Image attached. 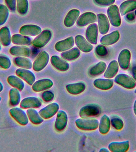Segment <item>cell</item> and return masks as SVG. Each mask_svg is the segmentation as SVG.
Masks as SVG:
<instances>
[{"label": "cell", "instance_id": "obj_23", "mask_svg": "<svg viewBox=\"0 0 136 152\" xmlns=\"http://www.w3.org/2000/svg\"><path fill=\"white\" fill-rule=\"evenodd\" d=\"M9 52L12 56H15L29 57L31 54V50L28 47L19 45H16L11 48Z\"/></svg>", "mask_w": 136, "mask_h": 152}, {"label": "cell", "instance_id": "obj_32", "mask_svg": "<svg viewBox=\"0 0 136 152\" xmlns=\"http://www.w3.org/2000/svg\"><path fill=\"white\" fill-rule=\"evenodd\" d=\"M107 65L104 61L99 62L89 69L88 73L92 77H95L103 73L106 71Z\"/></svg>", "mask_w": 136, "mask_h": 152}, {"label": "cell", "instance_id": "obj_7", "mask_svg": "<svg viewBox=\"0 0 136 152\" xmlns=\"http://www.w3.org/2000/svg\"><path fill=\"white\" fill-rule=\"evenodd\" d=\"M10 116L19 124L26 126L28 124L29 118L27 114L21 108L14 107L9 110Z\"/></svg>", "mask_w": 136, "mask_h": 152}, {"label": "cell", "instance_id": "obj_48", "mask_svg": "<svg viewBox=\"0 0 136 152\" xmlns=\"http://www.w3.org/2000/svg\"><path fill=\"white\" fill-rule=\"evenodd\" d=\"M100 152H109L110 151L109 150L107 149L106 148H102L100 149Z\"/></svg>", "mask_w": 136, "mask_h": 152}, {"label": "cell", "instance_id": "obj_12", "mask_svg": "<svg viewBox=\"0 0 136 152\" xmlns=\"http://www.w3.org/2000/svg\"><path fill=\"white\" fill-rule=\"evenodd\" d=\"M41 105V100L35 97H26L23 99L20 103V107L23 109H36L40 107Z\"/></svg>", "mask_w": 136, "mask_h": 152}, {"label": "cell", "instance_id": "obj_2", "mask_svg": "<svg viewBox=\"0 0 136 152\" xmlns=\"http://www.w3.org/2000/svg\"><path fill=\"white\" fill-rule=\"evenodd\" d=\"M101 108L96 104H86L80 110L79 116L82 118H89L96 117L101 114Z\"/></svg>", "mask_w": 136, "mask_h": 152}, {"label": "cell", "instance_id": "obj_52", "mask_svg": "<svg viewBox=\"0 0 136 152\" xmlns=\"http://www.w3.org/2000/svg\"><path fill=\"white\" fill-rule=\"evenodd\" d=\"M1 100H2V98H1V97L0 96V102H1Z\"/></svg>", "mask_w": 136, "mask_h": 152}, {"label": "cell", "instance_id": "obj_46", "mask_svg": "<svg viewBox=\"0 0 136 152\" xmlns=\"http://www.w3.org/2000/svg\"><path fill=\"white\" fill-rule=\"evenodd\" d=\"M135 13H129L126 14V18L128 21H134L135 19Z\"/></svg>", "mask_w": 136, "mask_h": 152}, {"label": "cell", "instance_id": "obj_11", "mask_svg": "<svg viewBox=\"0 0 136 152\" xmlns=\"http://www.w3.org/2000/svg\"><path fill=\"white\" fill-rule=\"evenodd\" d=\"M68 121L67 113L63 110H58L55 123V129L58 132L63 131L66 128Z\"/></svg>", "mask_w": 136, "mask_h": 152}, {"label": "cell", "instance_id": "obj_14", "mask_svg": "<svg viewBox=\"0 0 136 152\" xmlns=\"http://www.w3.org/2000/svg\"><path fill=\"white\" fill-rule=\"evenodd\" d=\"M16 74L25 81L29 85L32 86L35 82V77L32 71L27 69L19 68L16 71Z\"/></svg>", "mask_w": 136, "mask_h": 152}, {"label": "cell", "instance_id": "obj_28", "mask_svg": "<svg viewBox=\"0 0 136 152\" xmlns=\"http://www.w3.org/2000/svg\"><path fill=\"white\" fill-rule=\"evenodd\" d=\"M12 42L16 45L27 46L31 45L32 39L27 36L16 34L12 37Z\"/></svg>", "mask_w": 136, "mask_h": 152}, {"label": "cell", "instance_id": "obj_36", "mask_svg": "<svg viewBox=\"0 0 136 152\" xmlns=\"http://www.w3.org/2000/svg\"><path fill=\"white\" fill-rule=\"evenodd\" d=\"M14 62L15 65L21 68L30 69L33 66L30 59L25 57H17L14 58Z\"/></svg>", "mask_w": 136, "mask_h": 152}, {"label": "cell", "instance_id": "obj_3", "mask_svg": "<svg viewBox=\"0 0 136 152\" xmlns=\"http://www.w3.org/2000/svg\"><path fill=\"white\" fill-rule=\"evenodd\" d=\"M52 37V33L50 30H44L33 39L32 42V45L36 48H42L48 43Z\"/></svg>", "mask_w": 136, "mask_h": 152}, {"label": "cell", "instance_id": "obj_33", "mask_svg": "<svg viewBox=\"0 0 136 152\" xmlns=\"http://www.w3.org/2000/svg\"><path fill=\"white\" fill-rule=\"evenodd\" d=\"M110 118L107 115H103L99 124V130L101 134L105 135L109 132L111 128Z\"/></svg>", "mask_w": 136, "mask_h": 152}, {"label": "cell", "instance_id": "obj_4", "mask_svg": "<svg viewBox=\"0 0 136 152\" xmlns=\"http://www.w3.org/2000/svg\"><path fill=\"white\" fill-rule=\"evenodd\" d=\"M114 81L117 84L127 89H132L136 86V81L129 75L119 74L116 76Z\"/></svg>", "mask_w": 136, "mask_h": 152}, {"label": "cell", "instance_id": "obj_54", "mask_svg": "<svg viewBox=\"0 0 136 152\" xmlns=\"http://www.w3.org/2000/svg\"><path fill=\"white\" fill-rule=\"evenodd\" d=\"M135 15L136 16V9L135 11Z\"/></svg>", "mask_w": 136, "mask_h": 152}, {"label": "cell", "instance_id": "obj_49", "mask_svg": "<svg viewBox=\"0 0 136 152\" xmlns=\"http://www.w3.org/2000/svg\"><path fill=\"white\" fill-rule=\"evenodd\" d=\"M133 111L136 116V99L135 100L133 104Z\"/></svg>", "mask_w": 136, "mask_h": 152}, {"label": "cell", "instance_id": "obj_27", "mask_svg": "<svg viewBox=\"0 0 136 152\" xmlns=\"http://www.w3.org/2000/svg\"><path fill=\"white\" fill-rule=\"evenodd\" d=\"M136 9V0H126L120 4L119 10L121 15L124 16Z\"/></svg>", "mask_w": 136, "mask_h": 152}, {"label": "cell", "instance_id": "obj_38", "mask_svg": "<svg viewBox=\"0 0 136 152\" xmlns=\"http://www.w3.org/2000/svg\"><path fill=\"white\" fill-rule=\"evenodd\" d=\"M16 3L18 12L22 15L27 14L29 6L28 0H16Z\"/></svg>", "mask_w": 136, "mask_h": 152}, {"label": "cell", "instance_id": "obj_20", "mask_svg": "<svg viewBox=\"0 0 136 152\" xmlns=\"http://www.w3.org/2000/svg\"><path fill=\"white\" fill-rule=\"evenodd\" d=\"M130 148L129 141H114L110 142L108 145V149L112 152H126Z\"/></svg>", "mask_w": 136, "mask_h": 152}, {"label": "cell", "instance_id": "obj_16", "mask_svg": "<svg viewBox=\"0 0 136 152\" xmlns=\"http://www.w3.org/2000/svg\"><path fill=\"white\" fill-rule=\"evenodd\" d=\"M53 85V82L51 79L44 78L34 82L32 85V89L35 92H41L50 88Z\"/></svg>", "mask_w": 136, "mask_h": 152}, {"label": "cell", "instance_id": "obj_31", "mask_svg": "<svg viewBox=\"0 0 136 152\" xmlns=\"http://www.w3.org/2000/svg\"><path fill=\"white\" fill-rule=\"evenodd\" d=\"M0 42L4 46H8L12 42V37L9 28L6 26L0 29Z\"/></svg>", "mask_w": 136, "mask_h": 152}, {"label": "cell", "instance_id": "obj_43", "mask_svg": "<svg viewBox=\"0 0 136 152\" xmlns=\"http://www.w3.org/2000/svg\"><path fill=\"white\" fill-rule=\"evenodd\" d=\"M41 98L44 102H51L54 98V94L51 91H45L41 94Z\"/></svg>", "mask_w": 136, "mask_h": 152}, {"label": "cell", "instance_id": "obj_25", "mask_svg": "<svg viewBox=\"0 0 136 152\" xmlns=\"http://www.w3.org/2000/svg\"><path fill=\"white\" fill-rule=\"evenodd\" d=\"M67 91L70 94L77 95L83 93L86 88V85L83 82L68 84L66 87Z\"/></svg>", "mask_w": 136, "mask_h": 152}, {"label": "cell", "instance_id": "obj_50", "mask_svg": "<svg viewBox=\"0 0 136 152\" xmlns=\"http://www.w3.org/2000/svg\"><path fill=\"white\" fill-rule=\"evenodd\" d=\"M4 86L3 84L0 81V92H2V90H3Z\"/></svg>", "mask_w": 136, "mask_h": 152}, {"label": "cell", "instance_id": "obj_40", "mask_svg": "<svg viewBox=\"0 0 136 152\" xmlns=\"http://www.w3.org/2000/svg\"><path fill=\"white\" fill-rule=\"evenodd\" d=\"M111 124L113 128L117 130L120 131L124 127V122L120 117L117 116H113L110 118Z\"/></svg>", "mask_w": 136, "mask_h": 152}, {"label": "cell", "instance_id": "obj_1", "mask_svg": "<svg viewBox=\"0 0 136 152\" xmlns=\"http://www.w3.org/2000/svg\"><path fill=\"white\" fill-rule=\"evenodd\" d=\"M75 124L77 128L81 130L90 131L97 129L99 122L96 119L80 118L76 120Z\"/></svg>", "mask_w": 136, "mask_h": 152}, {"label": "cell", "instance_id": "obj_53", "mask_svg": "<svg viewBox=\"0 0 136 152\" xmlns=\"http://www.w3.org/2000/svg\"><path fill=\"white\" fill-rule=\"evenodd\" d=\"M135 94H136V88L135 89Z\"/></svg>", "mask_w": 136, "mask_h": 152}, {"label": "cell", "instance_id": "obj_30", "mask_svg": "<svg viewBox=\"0 0 136 152\" xmlns=\"http://www.w3.org/2000/svg\"><path fill=\"white\" fill-rule=\"evenodd\" d=\"M119 65L117 61L113 60L110 62L104 74L105 78H113L116 75L119 71Z\"/></svg>", "mask_w": 136, "mask_h": 152}, {"label": "cell", "instance_id": "obj_47", "mask_svg": "<svg viewBox=\"0 0 136 152\" xmlns=\"http://www.w3.org/2000/svg\"><path fill=\"white\" fill-rule=\"evenodd\" d=\"M131 74L133 79L136 81V65H134L131 69Z\"/></svg>", "mask_w": 136, "mask_h": 152}, {"label": "cell", "instance_id": "obj_5", "mask_svg": "<svg viewBox=\"0 0 136 152\" xmlns=\"http://www.w3.org/2000/svg\"><path fill=\"white\" fill-rule=\"evenodd\" d=\"M119 8L115 4H112L108 7L107 10V16L112 26L118 27L121 23V17Z\"/></svg>", "mask_w": 136, "mask_h": 152}, {"label": "cell", "instance_id": "obj_45", "mask_svg": "<svg viewBox=\"0 0 136 152\" xmlns=\"http://www.w3.org/2000/svg\"><path fill=\"white\" fill-rule=\"evenodd\" d=\"M5 2L10 10L15 12L16 10V0H4Z\"/></svg>", "mask_w": 136, "mask_h": 152}, {"label": "cell", "instance_id": "obj_34", "mask_svg": "<svg viewBox=\"0 0 136 152\" xmlns=\"http://www.w3.org/2000/svg\"><path fill=\"white\" fill-rule=\"evenodd\" d=\"M26 113L29 120L33 124H40L44 122V119L40 116L37 110L33 108L28 109L27 110Z\"/></svg>", "mask_w": 136, "mask_h": 152}, {"label": "cell", "instance_id": "obj_39", "mask_svg": "<svg viewBox=\"0 0 136 152\" xmlns=\"http://www.w3.org/2000/svg\"><path fill=\"white\" fill-rule=\"evenodd\" d=\"M9 15V10L4 4H0V26L4 24Z\"/></svg>", "mask_w": 136, "mask_h": 152}, {"label": "cell", "instance_id": "obj_44", "mask_svg": "<svg viewBox=\"0 0 136 152\" xmlns=\"http://www.w3.org/2000/svg\"><path fill=\"white\" fill-rule=\"evenodd\" d=\"M94 2L98 5L107 7L113 4L115 2V0H94Z\"/></svg>", "mask_w": 136, "mask_h": 152}, {"label": "cell", "instance_id": "obj_41", "mask_svg": "<svg viewBox=\"0 0 136 152\" xmlns=\"http://www.w3.org/2000/svg\"><path fill=\"white\" fill-rule=\"evenodd\" d=\"M12 65L11 61L8 57L0 56V67L4 69H8Z\"/></svg>", "mask_w": 136, "mask_h": 152}, {"label": "cell", "instance_id": "obj_29", "mask_svg": "<svg viewBox=\"0 0 136 152\" xmlns=\"http://www.w3.org/2000/svg\"><path fill=\"white\" fill-rule=\"evenodd\" d=\"M81 50L78 48H73L61 53V57L63 59L67 61H72L76 60L81 55Z\"/></svg>", "mask_w": 136, "mask_h": 152}, {"label": "cell", "instance_id": "obj_42", "mask_svg": "<svg viewBox=\"0 0 136 152\" xmlns=\"http://www.w3.org/2000/svg\"><path fill=\"white\" fill-rule=\"evenodd\" d=\"M95 54L99 57H105L108 54L107 48L102 45H98L95 47Z\"/></svg>", "mask_w": 136, "mask_h": 152}, {"label": "cell", "instance_id": "obj_21", "mask_svg": "<svg viewBox=\"0 0 136 152\" xmlns=\"http://www.w3.org/2000/svg\"><path fill=\"white\" fill-rule=\"evenodd\" d=\"M98 27L100 34L104 35L107 34L110 28V23L108 18L103 14H98L97 15Z\"/></svg>", "mask_w": 136, "mask_h": 152}, {"label": "cell", "instance_id": "obj_13", "mask_svg": "<svg viewBox=\"0 0 136 152\" xmlns=\"http://www.w3.org/2000/svg\"><path fill=\"white\" fill-rule=\"evenodd\" d=\"M50 61L53 67L61 72L67 71L70 68V65L68 62L57 56H52Z\"/></svg>", "mask_w": 136, "mask_h": 152}, {"label": "cell", "instance_id": "obj_15", "mask_svg": "<svg viewBox=\"0 0 136 152\" xmlns=\"http://www.w3.org/2000/svg\"><path fill=\"white\" fill-rule=\"evenodd\" d=\"M75 42L78 48L84 53H88L92 51L93 46L81 35H76L75 38Z\"/></svg>", "mask_w": 136, "mask_h": 152}, {"label": "cell", "instance_id": "obj_37", "mask_svg": "<svg viewBox=\"0 0 136 152\" xmlns=\"http://www.w3.org/2000/svg\"><path fill=\"white\" fill-rule=\"evenodd\" d=\"M9 103L12 106L15 107L20 104L21 94L20 91L15 88H12L9 91Z\"/></svg>", "mask_w": 136, "mask_h": 152}, {"label": "cell", "instance_id": "obj_26", "mask_svg": "<svg viewBox=\"0 0 136 152\" xmlns=\"http://www.w3.org/2000/svg\"><path fill=\"white\" fill-rule=\"evenodd\" d=\"M93 84L95 88L102 90H108L113 86L114 82L109 78H97L94 80Z\"/></svg>", "mask_w": 136, "mask_h": 152}, {"label": "cell", "instance_id": "obj_19", "mask_svg": "<svg viewBox=\"0 0 136 152\" xmlns=\"http://www.w3.org/2000/svg\"><path fill=\"white\" fill-rule=\"evenodd\" d=\"M74 45V38L71 36L56 43L55 45V48L58 52H63L70 49L73 47Z\"/></svg>", "mask_w": 136, "mask_h": 152}, {"label": "cell", "instance_id": "obj_6", "mask_svg": "<svg viewBox=\"0 0 136 152\" xmlns=\"http://www.w3.org/2000/svg\"><path fill=\"white\" fill-rule=\"evenodd\" d=\"M50 55L45 51H43L38 54L33 64V70L36 72H39L44 69L48 64Z\"/></svg>", "mask_w": 136, "mask_h": 152}, {"label": "cell", "instance_id": "obj_17", "mask_svg": "<svg viewBox=\"0 0 136 152\" xmlns=\"http://www.w3.org/2000/svg\"><path fill=\"white\" fill-rule=\"evenodd\" d=\"M131 59V53L129 50H123L119 53L118 63L122 69L126 70L129 66Z\"/></svg>", "mask_w": 136, "mask_h": 152}, {"label": "cell", "instance_id": "obj_10", "mask_svg": "<svg viewBox=\"0 0 136 152\" xmlns=\"http://www.w3.org/2000/svg\"><path fill=\"white\" fill-rule=\"evenodd\" d=\"M59 109V106L57 103H52L41 109L39 113L40 116L45 119L51 118L57 114Z\"/></svg>", "mask_w": 136, "mask_h": 152}, {"label": "cell", "instance_id": "obj_8", "mask_svg": "<svg viewBox=\"0 0 136 152\" xmlns=\"http://www.w3.org/2000/svg\"><path fill=\"white\" fill-rule=\"evenodd\" d=\"M97 17L92 12H86L79 16L76 21V24L78 27H84L91 24L96 22Z\"/></svg>", "mask_w": 136, "mask_h": 152}, {"label": "cell", "instance_id": "obj_9", "mask_svg": "<svg viewBox=\"0 0 136 152\" xmlns=\"http://www.w3.org/2000/svg\"><path fill=\"white\" fill-rule=\"evenodd\" d=\"M99 29L97 24L93 23L89 24L86 30V39L92 45L97 44Z\"/></svg>", "mask_w": 136, "mask_h": 152}, {"label": "cell", "instance_id": "obj_18", "mask_svg": "<svg viewBox=\"0 0 136 152\" xmlns=\"http://www.w3.org/2000/svg\"><path fill=\"white\" fill-rule=\"evenodd\" d=\"M41 31V28L39 26L33 24L24 25L21 27L19 31L20 34L32 37L38 35Z\"/></svg>", "mask_w": 136, "mask_h": 152}, {"label": "cell", "instance_id": "obj_51", "mask_svg": "<svg viewBox=\"0 0 136 152\" xmlns=\"http://www.w3.org/2000/svg\"><path fill=\"white\" fill-rule=\"evenodd\" d=\"M1 42H0V52H1Z\"/></svg>", "mask_w": 136, "mask_h": 152}, {"label": "cell", "instance_id": "obj_22", "mask_svg": "<svg viewBox=\"0 0 136 152\" xmlns=\"http://www.w3.org/2000/svg\"><path fill=\"white\" fill-rule=\"evenodd\" d=\"M119 31L116 30L103 36L100 39V43L104 46H111L116 43L119 40Z\"/></svg>", "mask_w": 136, "mask_h": 152}, {"label": "cell", "instance_id": "obj_24", "mask_svg": "<svg viewBox=\"0 0 136 152\" xmlns=\"http://www.w3.org/2000/svg\"><path fill=\"white\" fill-rule=\"evenodd\" d=\"M80 12L78 10L73 9L69 11L64 20V24L67 27H72L77 21L79 16Z\"/></svg>", "mask_w": 136, "mask_h": 152}, {"label": "cell", "instance_id": "obj_35", "mask_svg": "<svg viewBox=\"0 0 136 152\" xmlns=\"http://www.w3.org/2000/svg\"><path fill=\"white\" fill-rule=\"evenodd\" d=\"M8 84L13 87L21 91L24 88L25 84L22 80L20 77L15 75H10L7 79Z\"/></svg>", "mask_w": 136, "mask_h": 152}]
</instances>
